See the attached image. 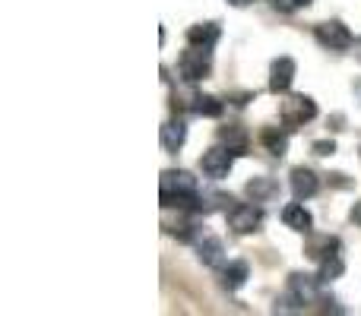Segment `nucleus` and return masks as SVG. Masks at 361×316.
Segmentation results:
<instances>
[{
  "label": "nucleus",
  "instance_id": "1",
  "mask_svg": "<svg viewBox=\"0 0 361 316\" xmlns=\"http://www.w3.org/2000/svg\"><path fill=\"white\" fill-rule=\"evenodd\" d=\"M197 177L184 168H171V171H162V206H178V209H193L197 206Z\"/></svg>",
  "mask_w": 361,
  "mask_h": 316
},
{
  "label": "nucleus",
  "instance_id": "2",
  "mask_svg": "<svg viewBox=\"0 0 361 316\" xmlns=\"http://www.w3.org/2000/svg\"><path fill=\"white\" fill-rule=\"evenodd\" d=\"M209 70H212L209 48H197V44H190V48L178 57V73L184 76V82L206 80V76H209Z\"/></svg>",
  "mask_w": 361,
  "mask_h": 316
},
{
  "label": "nucleus",
  "instance_id": "3",
  "mask_svg": "<svg viewBox=\"0 0 361 316\" xmlns=\"http://www.w3.org/2000/svg\"><path fill=\"white\" fill-rule=\"evenodd\" d=\"M231 165H235V152H231L228 146H212V149L203 152V158H200V168H203V174L209 180L228 177Z\"/></svg>",
  "mask_w": 361,
  "mask_h": 316
},
{
  "label": "nucleus",
  "instance_id": "4",
  "mask_svg": "<svg viewBox=\"0 0 361 316\" xmlns=\"http://www.w3.org/2000/svg\"><path fill=\"white\" fill-rule=\"evenodd\" d=\"M260 225H263V212L257 206L241 203L228 209V228L235 234H254V231H260Z\"/></svg>",
  "mask_w": 361,
  "mask_h": 316
},
{
  "label": "nucleus",
  "instance_id": "5",
  "mask_svg": "<svg viewBox=\"0 0 361 316\" xmlns=\"http://www.w3.org/2000/svg\"><path fill=\"white\" fill-rule=\"evenodd\" d=\"M317 118V105H314V99H307V95H292V99L282 105V120H286L288 127H301L305 120H314Z\"/></svg>",
  "mask_w": 361,
  "mask_h": 316
},
{
  "label": "nucleus",
  "instance_id": "6",
  "mask_svg": "<svg viewBox=\"0 0 361 316\" xmlns=\"http://www.w3.org/2000/svg\"><path fill=\"white\" fill-rule=\"evenodd\" d=\"M317 42L324 44V48H330V51H345V48H352V32L345 29L339 19H333V23H324V25H317Z\"/></svg>",
  "mask_w": 361,
  "mask_h": 316
},
{
  "label": "nucleus",
  "instance_id": "7",
  "mask_svg": "<svg viewBox=\"0 0 361 316\" xmlns=\"http://www.w3.org/2000/svg\"><path fill=\"white\" fill-rule=\"evenodd\" d=\"M295 73H298V67H295L292 57H279V61H273V67H269V92H288L295 82Z\"/></svg>",
  "mask_w": 361,
  "mask_h": 316
},
{
  "label": "nucleus",
  "instance_id": "8",
  "mask_svg": "<svg viewBox=\"0 0 361 316\" xmlns=\"http://www.w3.org/2000/svg\"><path fill=\"white\" fill-rule=\"evenodd\" d=\"M282 222H286V228H292V231H301V234H307V231L314 228V218H311V212L305 209V203H288L286 209H282Z\"/></svg>",
  "mask_w": 361,
  "mask_h": 316
},
{
  "label": "nucleus",
  "instance_id": "9",
  "mask_svg": "<svg viewBox=\"0 0 361 316\" xmlns=\"http://www.w3.org/2000/svg\"><path fill=\"white\" fill-rule=\"evenodd\" d=\"M197 256L212 269L225 266V247L219 237H197Z\"/></svg>",
  "mask_w": 361,
  "mask_h": 316
},
{
  "label": "nucleus",
  "instance_id": "10",
  "mask_svg": "<svg viewBox=\"0 0 361 316\" xmlns=\"http://www.w3.org/2000/svg\"><path fill=\"white\" fill-rule=\"evenodd\" d=\"M317 190H320L317 174L307 171V168H295V171H292V193H295V199H311Z\"/></svg>",
  "mask_w": 361,
  "mask_h": 316
},
{
  "label": "nucleus",
  "instance_id": "11",
  "mask_svg": "<svg viewBox=\"0 0 361 316\" xmlns=\"http://www.w3.org/2000/svg\"><path fill=\"white\" fill-rule=\"evenodd\" d=\"M219 35H222L219 23H197L187 29V42L197 44V48H212L219 42Z\"/></svg>",
  "mask_w": 361,
  "mask_h": 316
},
{
  "label": "nucleus",
  "instance_id": "12",
  "mask_svg": "<svg viewBox=\"0 0 361 316\" xmlns=\"http://www.w3.org/2000/svg\"><path fill=\"white\" fill-rule=\"evenodd\" d=\"M187 143V127L184 120H169L162 127V149L165 152H180V146Z\"/></svg>",
  "mask_w": 361,
  "mask_h": 316
},
{
  "label": "nucleus",
  "instance_id": "13",
  "mask_svg": "<svg viewBox=\"0 0 361 316\" xmlns=\"http://www.w3.org/2000/svg\"><path fill=\"white\" fill-rule=\"evenodd\" d=\"M244 193H247L254 203H267V199H273L276 193H279V187H276L273 177H254V180H247Z\"/></svg>",
  "mask_w": 361,
  "mask_h": 316
},
{
  "label": "nucleus",
  "instance_id": "14",
  "mask_svg": "<svg viewBox=\"0 0 361 316\" xmlns=\"http://www.w3.org/2000/svg\"><path fill=\"white\" fill-rule=\"evenodd\" d=\"M260 139H263V146H267L269 156L282 158V156L288 152V133H286V130H279V127H267Z\"/></svg>",
  "mask_w": 361,
  "mask_h": 316
},
{
  "label": "nucleus",
  "instance_id": "15",
  "mask_svg": "<svg viewBox=\"0 0 361 316\" xmlns=\"http://www.w3.org/2000/svg\"><path fill=\"white\" fill-rule=\"evenodd\" d=\"M244 282H247V263H228L225 266V272H222V285L228 288V291H235V288H241Z\"/></svg>",
  "mask_w": 361,
  "mask_h": 316
},
{
  "label": "nucleus",
  "instance_id": "16",
  "mask_svg": "<svg viewBox=\"0 0 361 316\" xmlns=\"http://www.w3.org/2000/svg\"><path fill=\"white\" fill-rule=\"evenodd\" d=\"M345 272V266H343V256L339 253H330L326 260H320V272H317V279H320V285L324 282H333V279H339V275Z\"/></svg>",
  "mask_w": 361,
  "mask_h": 316
},
{
  "label": "nucleus",
  "instance_id": "17",
  "mask_svg": "<svg viewBox=\"0 0 361 316\" xmlns=\"http://www.w3.org/2000/svg\"><path fill=\"white\" fill-rule=\"evenodd\" d=\"M193 111L200 118H219L222 114V101L216 95H193Z\"/></svg>",
  "mask_w": 361,
  "mask_h": 316
},
{
  "label": "nucleus",
  "instance_id": "18",
  "mask_svg": "<svg viewBox=\"0 0 361 316\" xmlns=\"http://www.w3.org/2000/svg\"><path fill=\"white\" fill-rule=\"evenodd\" d=\"M219 137H222V143L228 146V149L235 152V156H241V152H244V146H247V137H244V133L238 130V127H225V130L219 133Z\"/></svg>",
  "mask_w": 361,
  "mask_h": 316
},
{
  "label": "nucleus",
  "instance_id": "19",
  "mask_svg": "<svg viewBox=\"0 0 361 316\" xmlns=\"http://www.w3.org/2000/svg\"><path fill=\"white\" fill-rule=\"evenodd\" d=\"M311 149H314V156H324L326 158V156H333V152H336V143H333V139H317Z\"/></svg>",
  "mask_w": 361,
  "mask_h": 316
},
{
  "label": "nucleus",
  "instance_id": "20",
  "mask_svg": "<svg viewBox=\"0 0 361 316\" xmlns=\"http://www.w3.org/2000/svg\"><path fill=\"white\" fill-rule=\"evenodd\" d=\"M269 6H273V10L288 13V10H295V0H269Z\"/></svg>",
  "mask_w": 361,
  "mask_h": 316
},
{
  "label": "nucleus",
  "instance_id": "21",
  "mask_svg": "<svg viewBox=\"0 0 361 316\" xmlns=\"http://www.w3.org/2000/svg\"><path fill=\"white\" fill-rule=\"evenodd\" d=\"M349 218H352V222H355V225H361V199H358V203H355V206H352Z\"/></svg>",
  "mask_w": 361,
  "mask_h": 316
},
{
  "label": "nucleus",
  "instance_id": "22",
  "mask_svg": "<svg viewBox=\"0 0 361 316\" xmlns=\"http://www.w3.org/2000/svg\"><path fill=\"white\" fill-rule=\"evenodd\" d=\"M231 6H247V4H254V0H228Z\"/></svg>",
  "mask_w": 361,
  "mask_h": 316
},
{
  "label": "nucleus",
  "instance_id": "23",
  "mask_svg": "<svg viewBox=\"0 0 361 316\" xmlns=\"http://www.w3.org/2000/svg\"><path fill=\"white\" fill-rule=\"evenodd\" d=\"M314 0H295V6H311Z\"/></svg>",
  "mask_w": 361,
  "mask_h": 316
}]
</instances>
